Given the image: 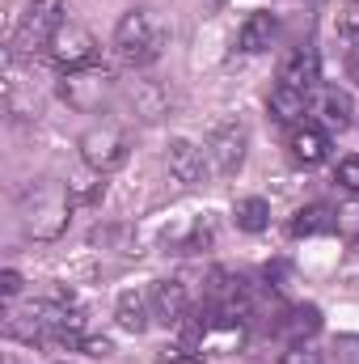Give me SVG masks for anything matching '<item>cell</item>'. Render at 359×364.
Segmentation results:
<instances>
[{
  "mask_svg": "<svg viewBox=\"0 0 359 364\" xmlns=\"http://www.w3.org/2000/svg\"><path fill=\"white\" fill-rule=\"evenodd\" d=\"M338 220H343V216H338L330 203H309V208H300V212L292 216V233H296V237H321V233H334Z\"/></svg>",
  "mask_w": 359,
  "mask_h": 364,
  "instance_id": "ac0fdd59",
  "label": "cell"
},
{
  "mask_svg": "<svg viewBox=\"0 0 359 364\" xmlns=\"http://www.w3.org/2000/svg\"><path fill=\"white\" fill-rule=\"evenodd\" d=\"M334 178H338L343 191H355V195H359V153H351V157H343V161H338V174H334Z\"/></svg>",
  "mask_w": 359,
  "mask_h": 364,
  "instance_id": "7402d4cb",
  "label": "cell"
},
{
  "mask_svg": "<svg viewBox=\"0 0 359 364\" xmlns=\"http://www.w3.org/2000/svg\"><path fill=\"white\" fill-rule=\"evenodd\" d=\"M0 90H4L9 119H38L43 97L34 90V68H26L21 55H4V81H0Z\"/></svg>",
  "mask_w": 359,
  "mask_h": 364,
  "instance_id": "52a82bcc",
  "label": "cell"
},
{
  "mask_svg": "<svg viewBox=\"0 0 359 364\" xmlns=\"http://www.w3.org/2000/svg\"><path fill=\"white\" fill-rule=\"evenodd\" d=\"M72 220V186L60 178L26 182L17 191V225L34 242H55Z\"/></svg>",
  "mask_w": 359,
  "mask_h": 364,
  "instance_id": "6da1fadb",
  "label": "cell"
},
{
  "mask_svg": "<svg viewBox=\"0 0 359 364\" xmlns=\"http://www.w3.org/2000/svg\"><path fill=\"white\" fill-rule=\"evenodd\" d=\"M267 110L279 127H300L304 123V110H309V93L292 90V85H275L267 97Z\"/></svg>",
  "mask_w": 359,
  "mask_h": 364,
  "instance_id": "9a60e30c",
  "label": "cell"
},
{
  "mask_svg": "<svg viewBox=\"0 0 359 364\" xmlns=\"http://www.w3.org/2000/svg\"><path fill=\"white\" fill-rule=\"evenodd\" d=\"M317 114H321V127H330V132H347L351 123H355V97L347 90H326L321 93V102H317Z\"/></svg>",
  "mask_w": 359,
  "mask_h": 364,
  "instance_id": "e0dca14e",
  "label": "cell"
},
{
  "mask_svg": "<svg viewBox=\"0 0 359 364\" xmlns=\"http://www.w3.org/2000/svg\"><path fill=\"white\" fill-rule=\"evenodd\" d=\"M114 318H118V326L131 331V335L148 331V322H153V301H148V292H136V288L123 292L118 305H114Z\"/></svg>",
  "mask_w": 359,
  "mask_h": 364,
  "instance_id": "d6986e66",
  "label": "cell"
},
{
  "mask_svg": "<svg viewBox=\"0 0 359 364\" xmlns=\"http://www.w3.org/2000/svg\"><path fill=\"white\" fill-rule=\"evenodd\" d=\"M0 292H4V301H9V305L17 301V292H21V275L13 272V267H4V272H0Z\"/></svg>",
  "mask_w": 359,
  "mask_h": 364,
  "instance_id": "603a6c76",
  "label": "cell"
},
{
  "mask_svg": "<svg viewBox=\"0 0 359 364\" xmlns=\"http://www.w3.org/2000/svg\"><path fill=\"white\" fill-rule=\"evenodd\" d=\"M233 220H237V229H245V233H263L270 225V203L263 195H245V199H237Z\"/></svg>",
  "mask_w": 359,
  "mask_h": 364,
  "instance_id": "ffe728a7",
  "label": "cell"
},
{
  "mask_svg": "<svg viewBox=\"0 0 359 364\" xmlns=\"http://www.w3.org/2000/svg\"><path fill=\"white\" fill-rule=\"evenodd\" d=\"M51 60H55L64 73H72V68H89V64H97V38H93L85 26L68 21V26L55 34V43H51Z\"/></svg>",
  "mask_w": 359,
  "mask_h": 364,
  "instance_id": "ba28073f",
  "label": "cell"
},
{
  "mask_svg": "<svg viewBox=\"0 0 359 364\" xmlns=\"http://www.w3.org/2000/svg\"><path fill=\"white\" fill-rule=\"evenodd\" d=\"M148 301H153V318L165 322V326H178L182 318L190 314V296H186L182 279H157L148 288Z\"/></svg>",
  "mask_w": 359,
  "mask_h": 364,
  "instance_id": "30bf717a",
  "label": "cell"
},
{
  "mask_svg": "<svg viewBox=\"0 0 359 364\" xmlns=\"http://www.w3.org/2000/svg\"><path fill=\"white\" fill-rule=\"evenodd\" d=\"M216 4H220V0H216Z\"/></svg>",
  "mask_w": 359,
  "mask_h": 364,
  "instance_id": "484cf974",
  "label": "cell"
},
{
  "mask_svg": "<svg viewBox=\"0 0 359 364\" xmlns=\"http://www.w3.org/2000/svg\"><path fill=\"white\" fill-rule=\"evenodd\" d=\"M60 97L72 106V110H101L110 97H114V73L106 64H89V68H72L60 77Z\"/></svg>",
  "mask_w": 359,
  "mask_h": 364,
  "instance_id": "5b68a950",
  "label": "cell"
},
{
  "mask_svg": "<svg viewBox=\"0 0 359 364\" xmlns=\"http://www.w3.org/2000/svg\"><path fill=\"white\" fill-rule=\"evenodd\" d=\"M287 343H309L317 331H321V309L317 305H292V309H283V318H279V326H275Z\"/></svg>",
  "mask_w": 359,
  "mask_h": 364,
  "instance_id": "2e32d148",
  "label": "cell"
},
{
  "mask_svg": "<svg viewBox=\"0 0 359 364\" xmlns=\"http://www.w3.org/2000/svg\"><path fill=\"white\" fill-rule=\"evenodd\" d=\"M207 161L216 174H237L241 161H245V149H250V127L241 119H220L211 132H207Z\"/></svg>",
  "mask_w": 359,
  "mask_h": 364,
  "instance_id": "8992f818",
  "label": "cell"
},
{
  "mask_svg": "<svg viewBox=\"0 0 359 364\" xmlns=\"http://www.w3.org/2000/svg\"><path fill=\"white\" fill-rule=\"evenodd\" d=\"M165 47V26L157 21L153 9H127L114 26V51L127 68H148L161 60Z\"/></svg>",
  "mask_w": 359,
  "mask_h": 364,
  "instance_id": "3957f363",
  "label": "cell"
},
{
  "mask_svg": "<svg viewBox=\"0 0 359 364\" xmlns=\"http://www.w3.org/2000/svg\"><path fill=\"white\" fill-rule=\"evenodd\" d=\"M77 149H81V161L101 178V174L118 170V166L131 157V136H127V127H118V123H97V127H89V132L81 136Z\"/></svg>",
  "mask_w": 359,
  "mask_h": 364,
  "instance_id": "277c9868",
  "label": "cell"
},
{
  "mask_svg": "<svg viewBox=\"0 0 359 364\" xmlns=\"http://www.w3.org/2000/svg\"><path fill=\"white\" fill-rule=\"evenodd\" d=\"M68 26V4L64 0H26L13 30H9V51L4 55H38V51H51L55 34Z\"/></svg>",
  "mask_w": 359,
  "mask_h": 364,
  "instance_id": "7a4b0ae2",
  "label": "cell"
},
{
  "mask_svg": "<svg viewBox=\"0 0 359 364\" xmlns=\"http://www.w3.org/2000/svg\"><path fill=\"white\" fill-rule=\"evenodd\" d=\"M347 68H351V77H355V81H359V47H355V51H351V60H347Z\"/></svg>",
  "mask_w": 359,
  "mask_h": 364,
  "instance_id": "d4e9b609",
  "label": "cell"
},
{
  "mask_svg": "<svg viewBox=\"0 0 359 364\" xmlns=\"http://www.w3.org/2000/svg\"><path fill=\"white\" fill-rule=\"evenodd\" d=\"M279 364H326V356H321L313 343H292V348L279 356Z\"/></svg>",
  "mask_w": 359,
  "mask_h": 364,
  "instance_id": "44dd1931",
  "label": "cell"
},
{
  "mask_svg": "<svg viewBox=\"0 0 359 364\" xmlns=\"http://www.w3.org/2000/svg\"><path fill=\"white\" fill-rule=\"evenodd\" d=\"M165 170H170V178L174 182H186V186H199V182L207 178V170H211V161H207V149L203 144H194V140H170V149H165Z\"/></svg>",
  "mask_w": 359,
  "mask_h": 364,
  "instance_id": "9c48e42d",
  "label": "cell"
},
{
  "mask_svg": "<svg viewBox=\"0 0 359 364\" xmlns=\"http://www.w3.org/2000/svg\"><path fill=\"white\" fill-rule=\"evenodd\" d=\"M292 157L300 166H321L330 157V127L309 123V119L300 127H292Z\"/></svg>",
  "mask_w": 359,
  "mask_h": 364,
  "instance_id": "4fadbf2b",
  "label": "cell"
},
{
  "mask_svg": "<svg viewBox=\"0 0 359 364\" xmlns=\"http://www.w3.org/2000/svg\"><path fill=\"white\" fill-rule=\"evenodd\" d=\"M275 34H279V17L267 13V9H258V13H250V17L241 21L237 43H241V51L258 55V51H270V47H275Z\"/></svg>",
  "mask_w": 359,
  "mask_h": 364,
  "instance_id": "5bb4252c",
  "label": "cell"
},
{
  "mask_svg": "<svg viewBox=\"0 0 359 364\" xmlns=\"http://www.w3.org/2000/svg\"><path fill=\"white\" fill-rule=\"evenodd\" d=\"M127 106H131V114L140 119V123H157V119H165L170 114V90L161 85V81H131V90H127Z\"/></svg>",
  "mask_w": 359,
  "mask_h": 364,
  "instance_id": "8fae6325",
  "label": "cell"
},
{
  "mask_svg": "<svg viewBox=\"0 0 359 364\" xmlns=\"http://www.w3.org/2000/svg\"><path fill=\"white\" fill-rule=\"evenodd\" d=\"M338 30H343V34H359V0H351V4L338 13Z\"/></svg>",
  "mask_w": 359,
  "mask_h": 364,
  "instance_id": "cb8c5ba5",
  "label": "cell"
},
{
  "mask_svg": "<svg viewBox=\"0 0 359 364\" xmlns=\"http://www.w3.org/2000/svg\"><path fill=\"white\" fill-rule=\"evenodd\" d=\"M317 81H321V60H317L313 47H296L279 64V85H292V90L309 93V90H317Z\"/></svg>",
  "mask_w": 359,
  "mask_h": 364,
  "instance_id": "7c38bea8",
  "label": "cell"
}]
</instances>
